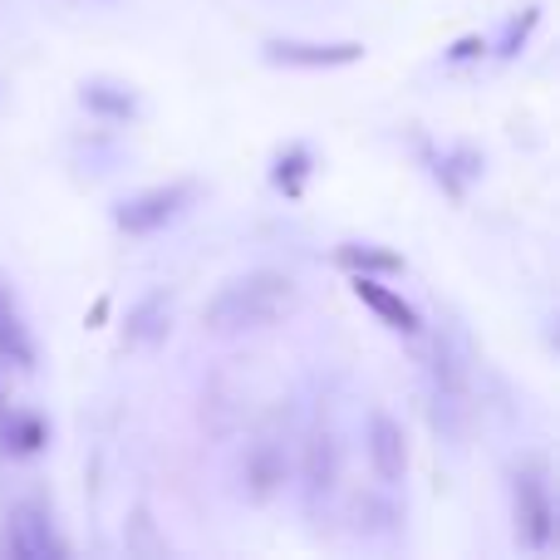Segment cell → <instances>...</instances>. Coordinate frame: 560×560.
I'll use <instances>...</instances> for the list:
<instances>
[{
    "mask_svg": "<svg viewBox=\"0 0 560 560\" xmlns=\"http://www.w3.org/2000/svg\"><path fill=\"white\" fill-rule=\"evenodd\" d=\"M290 305H295V280L280 271H252L217 290L212 305L202 310V329L207 335H246V329L276 325Z\"/></svg>",
    "mask_w": 560,
    "mask_h": 560,
    "instance_id": "cell-1",
    "label": "cell"
},
{
    "mask_svg": "<svg viewBox=\"0 0 560 560\" xmlns=\"http://www.w3.org/2000/svg\"><path fill=\"white\" fill-rule=\"evenodd\" d=\"M512 516H516V541L526 551H546L556 532V506H551V487H546L541 463H522L512 477Z\"/></svg>",
    "mask_w": 560,
    "mask_h": 560,
    "instance_id": "cell-2",
    "label": "cell"
},
{
    "mask_svg": "<svg viewBox=\"0 0 560 560\" xmlns=\"http://www.w3.org/2000/svg\"><path fill=\"white\" fill-rule=\"evenodd\" d=\"M433 413L443 433H463L467 423V349L457 335H443L433 349Z\"/></svg>",
    "mask_w": 560,
    "mask_h": 560,
    "instance_id": "cell-3",
    "label": "cell"
},
{
    "mask_svg": "<svg viewBox=\"0 0 560 560\" xmlns=\"http://www.w3.org/2000/svg\"><path fill=\"white\" fill-rule=\"evenodd\" d=\"M192 197H197V183L148 187V192H138V197H128V202H118L114 222H118V232H128V236H148V232H158V226L177 222V217L187 212V202H192Z\"/></svg>",
    "mask_w": 560,
    "mask_h": 560,
    "instance_id": "cell-4",
    "label": "cell"
},
{
    "mask_svg": "<svg viewBox=\"0 0 560 560\" xmlns=\"http://www.w3.org/2000/svg\"><path fill=\"white\" fill-rule=\"evenodd\" d=\"M266 59L271 65H290V69H339V65H359L364 45L359 39H266Z\"/></svg>",
    "mask_w": 560,
    "mask_h": 560,
    "instance_id": "cell-5",
    "label": "cell"
},
{
    "mask_svg": "<svg viewBox=\"0 0 560 560\" xmlns=\"http://www.w3.org/2000/svg\"><path fill=\"white\" fill-rule=\"evenodd\" d=\"M0 556H15V560H45V556H65V541L55 536L45 512L35 506H15L5 522V536H0Z\"/></svg>",
    "mask_w": 560,
    "mask_h": 560,
    "instance_id": "cell-6",
    "label": "cell"
},
{
    "mask_svg": "<svg viewBox=\"0 0 560 560\" xmlns=\"http://www.w3.org/2000/svg\"><path fill=\"white\" fill-rule=\"evenodd\" d=\"M285 472H290V463L276 438H256V443L246 447L242 477H246V497H252V502H271L280 487H285Z\"/></svg>",
    "mask_w": 560,
    "mask_h": 560,
    "instance_id": "cell-7",
    "label": "cell"
},
{
    "mask_svg": "<svg viewBox=\"0 0 560 560\" xmlns=\"http://www.w3.org/2000/svg\"><path fill=\"white\" fill-rule=\"evenodd\" d=\"M369 463H374L378 482H388V487L408 477V438L388 413L369 418Z\"/></svg>",
    "mask_w": 560,
    "mask_h": 560,
    "instance_id": "cell-8",
    "label": "cell"
},
{
    "mask_svg": "<svg viewBox=\"0 0 560 560\" xmlns=\"http://www.w3.org/2000/svg\"><path fill=\"white\" fill-rule=\"evenodd\" d=\"M167 329H173V295H167V290H148V295L128 310L124 339L138 349H148V345H163Z\"/></svg>",
    "mask_w": 560,
    "mask_h": 560,
    "instance_id": "cell-9",
    "label": "cell"
},
{
    "mask_svg": "<svg viewBox=\"0 0 560 560\" xmlns=\"http://www.w3.org/2000/svg\"><path fill=\"white\" fill-rule=\"evenodd\" d=\"M354 295L364 300L369 310H374L378 319H384L388 329H398V335H418L423 329V319H418V310L408 305L404 295H394L388 285H378V276H354Z\"/></svg>",
    "mask_w": 560,
    "mask_h": 560,
    "instance_id": "cell-10",
    "label": "cell"
},
{
    "mask_svg": "<svg viewBox=\"0 0 560 560\" xmlns=\"http://www.w3.org/2000/svg\"><path fill=\"white\" fill-rule=\"evenodd\" d=\"M339 482V443L329 428H315L305 443V492L310 502H319V497H329Z\"/></svg>",
    "mask_w": 560,
    "mask_h": 560,
    "instance_id": "cell-11",
    "label": "cell"
},
{
    "mask_svg": "<svg viewBox=\"0 0 560 560\" xmlns=\"http://www.w3.org/2000/svg\"><path fill=\"white\" fill-rule=\"evenodd\" d=\"M335 256H339V266H349L354 276H394V271H404V256L384 252V246H369V242H345Z\"/></svg>",
    "mask_w": 560,
    "mask_h": 560,
    "instance_id": "cell-12",
    "label": "cell"
},
{
    "mask_svg": "<svg viewBox=\"0 0 560 560\" xmlns=\"http://www.w3.org/2000/svg\"><path fill=\"white\" fill-rule=\"evenodd\" d=\"M84 108H94V114L104 118H133L138 114V98L128 84H114V79H94V84H84Z\"/></svg>",
    "mask_w": 560,
    "mask_h": 560,
    "instance_id": "cell-13",
    "label": "cell"
},
{
    "mask_svg": "<svg viewBox=\"0 0 560 560\" xmlns=\"http://www.w3.org/2000/svg\"><path fill=\"white\" fill-rule=\"evenodd\" d=\"M310 163H315V158H310V148H305V143H290L285 153L276 158V173H271V183L280 187V192H290V197H295V192H300V183H305V177H310Z\"/></svg>",
    "mask_w": 560,
    "mask_h": 560,
    "instance_id": "cell-14",
    "label": "cell"
},
{
    "mask_svg": "<svg viewBox=\"0 0 560 560\" xmlns=\"http://www.w3.org/2000/svg\"><path fill=\"white\" fill-rule=\"evenodd\" d=\"M433 173H438V183H443L447 187V192H463V183H467V177H477V173H482V158H477L472 153V148H457V153H443V158H438V167H433Z\"/></svg>",
    "mask_w": 560,
    "mask_h": 560,
    "instance_id": "cell-15",
    "label": "cell"
},
{
    "mask_svg": "<svg viewBox=\"0 0 560 560\" xmlns=\"http://www.w3.org/2000/svg\"><path fill=\"white\" fill-rule=\"evenodd\" d=\"M0 359H10V364H20V369H30V339H25V329H20V319H15V310H0Z\"/></svg>",
    "mask_w": 560,
    "mask_h": 560,
    "instance_id": "cell-16",
    "label": "cell"
},
{
    "mask_svg": "<svg viewBox=\"0 0 560 560\" xmlns=\"http://www.w3.org/2000/svg\"><path fill=\"white\" fill-rule=\"evenodd\" d=\"M124 541H128V556H163V541L153 536V516H148L143 506L133 512V522H128Z\"/></svg>",
    "mask_w": 560,
    "mask_h": 560,
    "instance_id": "cell-17",
    "label": "cell"
},
{
    "mask_svg": "<svg viewBox=\"0 0 560 560\" xmlns=\"http://www.w3.org/2000/svg\"><path fill=\"white\" fill-rule=\"evenodd\" d=\"M5 438L15 453H35L39 443H45V428H39V418H25V413H10L5 423Z\"/></svg>",
    "mask_w": 560,
    "mask_h": 560,
    "instance_id": "cell-18",
    "label": "cell"
},
{
    "mask_svg": "<svg viewBox=\"0 0 560 560\" xmlns=\"http://www.w3.org/2000/svg\"><path fill=\"white\" fill-rule=\"evenodd\" d=\"M536 20H541V10H526L522 20H512V30H506V39H502V55H516V45L526 39V30H532Z\"/></svg>",
    "mask_w": 560,
    "mask_h": 560,
    "instance_id": "cell-19",
    "label": "cell"
},
{
    "mask_svg": "<svg viewBox=\"0 0 560 560\" xmlns=\"http://www.w3.org/2000/svg\"><path fill=\"white\" fill-rule=\"evenodd\" d=\"M487 49V39L482 35H467V39H457L453 49H447V65H467V59H477Z\"/></svg>",
    "mask_w": 560,
    "mask_h": 560,
    "instance_id": "cell-20",
    "label": "cell"
}]
</instances>
